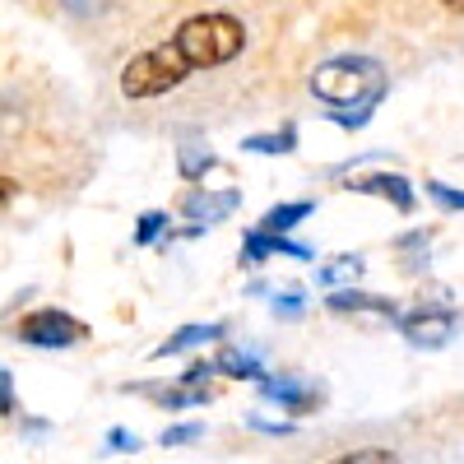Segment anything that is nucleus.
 Returning a JSON list of instances; mask_svg holds the SVG:
<instances>
[{"instance_id":"1","label":"nucleus","mask_w":464,"mask_h":464,"mask_svg":"<svg viewBox=\"0 0 464 464\" xmlns=\"http://www.w3.org/2000/svg\"><path fill=\"white\" fill-rule=\"evenodd\" d=\"M242 47H246V24L237 14H227V10L190 14V19L177 24V33L168 43L149 47V52H140L121 65V93L130 102L163 98V93L181 89L190 74H205V70L237 61Z\"/></svg>"},{"instance_id":"2","label":"nucleus","mask_w":464,"mask_h":464,"mask_svg":"<svg viewBox=\"0 0 464 464\" xmlns=\"http://www.w3.org/2000/svg\"><path fill=\"white\" fill-rule=\"evenodd\" d=\"M312 93L334 107L330 121L343 130H362L372 121V111L381 107V98L391 93V74L372 56H334L312 74Z\"/></svg>"},{"instance_id":"3","label":"nucleus","mask_w":464,"mask_h":464,"mask_svg":"<svg viewBox=\"0 0 464 464\" xmlns=\"http://www.w3.org/2000/svg\"><path fill=\"white\" fill-rule=\"evenodd\" d=\"M89 334L84 321H74L70 312H56V306H43V312H33L14 325V339L28 343V348H70Z\"/></svg>"},{"instance_id":"4","label":"nucleus","mask_w":464,"mask_h":464,"mask_svg":"<svg viewBox=\"0 0 464 464\" xmlns=\"http://www.w3.org/2000/svg\"><path fill=\"white\" fill-rule=\"evenodd\" d=\"M395 325L413 348H446L459 334L464 316L455 312V306H446V312H428V306H422V312H400Z\"/></svg>"},{"instance_id":"5","label":"nucleus","mask_w":464,"mask_h":464,"mask_svg":"<svg viewBox=\"0 0 464 464\" xmlns=\"http://www.w3.org/2000/svg\"><path fill=\"white\" fill-rule=\"evenodd\" d=\"M348 190H358V196H376V200H391L400 214H413V205H418V190H413V181H409V177H400V172H372V177H353V181H348Z\"/></svg>"},{"instance_id":"6","label":"nucleus","mask_w":464,"mask_h":464,"mask_svg":"<svg viewBox=\"0 0 464 464\" xmlns=\"http://www.w3.org/2000/svg\"><path fill=\"white\" fill-rule=\"evenodd\" d=\"M237 205H242V190H190L181 200V214L190 218V227H214Z\"/></svg>"},{"instance_id":"7","label":"nucleus","mask_w":464,"mask_h":464,"mask_svg":"<svg viewBox=\"0 0 464 464\" xmlns=\"http://www.w3.org/2000/svg\"><path fill=\"white\" fill-rule=\"evenodd\" d=\"M260 400L279 404V409H288V413H316L325 395L312 391V385H302V381H293V376H265V381H260Z\"/></svg>"},{"instance_id":"8","label":"nucleus","mask_w":464,"mask_h":464,"mask_svg":"<svg viewBox=\"0 0 464 464\" xmlns=\"http://www.w3.org/2000/svg\"><path fill=\"white\" fill-rule=\"evenodd\" d=\"M269 256H288V260H316L312 246H302L293 237H275V232H260L251 227L246 237H242V265H265Z\"/></svg>"},{"instance_id":"9","label":"nucleus","mask_w":464,"mask_h":464,"mask_svg":"<svg viewBox=\"0 0 464 464\" xmlns=\"http://www.w3.org/2000/svg\"><path fill=\"white\" fill-rule=\"evenodd\" d=\"M325 306L330 312H372V316H400V306L391 302V297H376V293H362V288H334L330 297H325Z\"/></svg>"},{"instance_id":"10","label":"nucleus","mask_w":464,"mask_h":464,"mask_svg":"<svg viewBox=\"0 0 464 464\" xmlns=\"http://www.w3.org/2000/svg\"><path fill=\"white\" fill-rule=\"evenodd\" d=\"M223 334H227V325H218V321H209V325H181L177 334H168L159 348H153V358H172V353H186V348L214 343V339H223Z\"/></svg>"},{"instance_id":"11","label":"nucleus","mask_w":464,"mask_h":464,"mask_svg":"<svg viewBox=\"0 0 464 464\" xmlns=\"http://www.w3.org/2000/svg\"><path fill=\"white\" fill-rule=\"evenodd\" d=\"M214 372L218 376H232V381H265V367L256 353H242V348H218V358H214Z\"/></svg>"},{"instance_id":"12","label":"nucleus","mask_w":464,"mask_h":464,"mask_svg":"<svg viewBox=\"0 0 464 464\" xmlns=\"http://www.w3.org/2000/svg\"><path fill=\"white\" fill-rule=\"evenodd\" d=\"M316 214V200H288V205H275L265 218H260V232H275V237H288V232Z\"/></svg>"},{"instance_id":"13","label":"nucleus","mask_w":464,"mask_h":464,"mask_svg":"<svg viewBox=\"0 0 464 464\" xmlns=\"http://www.w3.org/2000/svg\"><path fill=\"white\" fill-rule=\"evenodd\" d=\"M218 168V153H209L205 144H181L177 149V172H181V181H200L205 172H214Z\"/></svg>"},{"instance_id":"14","label":"nucleus","mask_w":464,"mask_h":464,"mask_svg":"<svg viewBox=\"0 0 464 464\" xmlns=\"http://www.w3.org/2000/svg\"><path fill=\"white\" fill-rule=\"evenodd\" d=\"M153 391V385H144ZM163 409H205L209 404V385H168V391H153Z\"/></svg>"},{"instance_id":"15","label":"nucleus","mask_w":464,"mask_h":464,"mask_svg":"<svg viewBox=\"0 0 464 464\" xmlns=\"http://www.w3.org/2000/svg\"><path fill=\"white\" fill-rule=\"evenodd\" d=\"M242 149H246V153H293V149H297V126L269 130V135H246Z\"/></svg>"},{"instance_id":"16","label":"nucleus","mask_w":464,"mask_h":464,"mask_svg":"<svg viewBox=\"0 0 464 464\" xmlns=\"http://www.w3.org/2000/svg\"><path fill=\"white\" fill-rule=\"evenodd\" d=\"M330 464H404L391 446H358V450H343V455H334Z\"/></svg>"},{"instance_id":"17","label":"nucleus","mask_w":464,"mask_h":464,"mask_svg":"<svg viewBox=\"0 0 464 464\" xmlns=\"http://www.w3.org/2000/svg\"><path fill=\"white\" fill-rule=\"evenodd\" d=\"M362 275V256H334L330 265L316 269V284H339V279H358Z\"/></svg>"},{"instance_id":"18","label":"nucleus","mask_w":464,"mask_h":464,"mask_svg":"<svg viewBox=\"0 0 464 464\" xmlns=\"http://www.w3.org/2000/svg\"><path fill=\"white\" fill-rule=\"evenodd\" d=\"M428 246H432V227H413V232H404V237H395V251L413 256L409 269H422V260H428V256H418V251H428Z\"/></svg>"},{"instance_id":"19","label":"nucleus","mask_w":464,"mask_h":464,"mask_svg":"<svg viewBox=\"0 0 464 464\" xmlns=\"http://www.w3.org/2000/svg\"><path fill=\"white\" fill-rule=\"evenodd\" d=\"M168 232V214L163 209H149V214H140V223H135V246H149V242H159Z\"/></svg>"},{"instance_id":"20","label":"nucleus","mask_w":464,"mask_h":464,"mask_svg":"<svg viewBox=\"0 0 464 464\" xmlns=\"http://www.w3.org/2000/svg\"><path fill=\"white\" fill-rule=\"evenodd\" d=\"M428 196H432L441 209H450V214H459V209H464V190H459V186H446V181H437V177L428 181Z\"/></svg>"},{"instance_id":"21","label":"nucleus","mask_w":464,"mask_h":464,"mask_svg":"<svg viewBox=\"0 0 464 464\" xmlns=\"http://www.w3.org/2000/svg\"><path fill=\"white\" fill-rule=\"evenodd\" d=\"M302 312H306L302 288H288V293H279V297H275V316H279V321H297Z\"/></svg>"},{"instance_id":"22","label":"nucleus","mask_w":464,"mask_h":464,"mask_svg":"<svg viewBox=\"0 0 464 464\" xmlns=\"http://www.w3.org/2000/svg\"><path fill=\"white\" fill-rule=\"evenodd\" d=\"M65 5V14H74V19H98V14H107L116 0H61Z\"/></svg>"},{"instance_id":"23","label":"nucleus","mask_w":464,"mask_h":464,"mask_svg":"<svg viewBox=\"0 0 464 464\" xmlns=\"http://www.w3.org/2000/svg\"><path fill=\"white\" fill-rule=\"evenodd\" d=\"M200 437H205L200 422H177V428L163 432V446H186V441H200Z\"/></svg>"},{"instance_id":"24","label":"nucleus","mask_w":464,"mask_h":464,"mask_svg":"<svg viewBox=\"0 0 464 464\" xmlns=\"http://www.w3.org/2000/svg\"><path fill=\"white\" fill-rule=\"evenodd\" d=\"M0 413H5V418H14V413H19V400H14V376H10L5 367H0Z\"/></svg>"},{"instance_id":"25","label":"nucleus","mask_w":464,"mask_h":464,"mask_svg":"<svg viewBox=\"0 0 464 464\" xmlns=\"http://www.w3.org/2000/svg\"><path fill=\"white\" fill-rule=\"evenodd\" d=\"M107 450H140V437L126 432V428H111L107 432Z\"/></svg>"},{"instance_id":"26","label":"nucleus","mask_w":464,"mask_h":464,"mask_svg":"<svg viewBox=\"0 0 464 464\" xmlns=\"http://www.w3.org/2000/svg\"><path fill=\"white\" fill-rule=\"evenodd\" d=\"M14 196H19V181L14 177H0V209H5Z\"/></svg>"},{"instance_id":"27","label":"nucleus","mask_w":464,"mask_h":464,"mask_svg":"<svg viewBox=\"0 0 464 464\" xmlns=\"http://www.w3.org/2000/svg\"><path fill=\"white\" fill-rule=\"evenodd\" d=\"M446 5H450V10H459V14H464V0H446Z\"/></svg>"}]
</instances>
